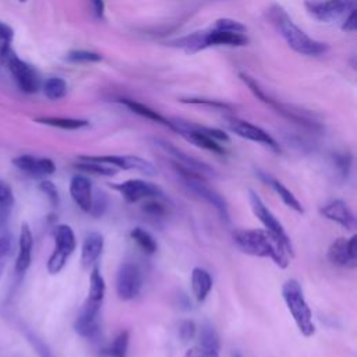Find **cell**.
<instances>
[{"label":"cell","instance_id":"obj_11","mask_svg":"<svg viewBox=\"0 0 357 357\" xmlns=\"http://www.w3.org/2000/svg\"><path fill=\"white\" fill-rule=\"evenodd\" d=\"M4 61L8 66L10 73L13 74L17 85L25 93H35L40 86V79L36 70L21 60L13 50L6 56Z\"/></svg>","mask_w":357,"mask_h":357},{"label":"cell","instance_id":"obj_22","mask_svg":"<svg viewBox=\"0 0 357 357\" xmlns=\"http://www.w3.org/2000/svg\"><path fill=\"white\" fill-rule=\"evenodd\" d=\"M54 251L66 255L67 258L75 251L77 240L73 229L68 225H57L53 229Z\"/></svg>","mask_w":357,"mask_h":357},{"label":"cell","instance_id":"obj_25","mask_svg":"<svg viewBox=\"0 0 357 357\" xmlns=\"http://www.w3.org/2000/svg\"><path fill=\"white\" fill-rule=\"evenodd\" d=\"M191 289L198 303L206 300L212 290V278L209 272L204 268L195 266L191 272Z\"/></svg>","mask_w":357,"mask_h":357},{"label":"cell","instance_id":"obj_42","mask_svg":"<svg viewBox=\"0 0 357 357\" xmlns=\"http://www.w3.org/2000/svg\"><path fill=\"white\" fill-rule=\"evenodd\" d=\"M39 190L47 197V199L50 201V204L53 206H59V202H60V195H59V191L56 188V185L49 181V180H43L39 183Z\"/></svg>","mask_w":357,"mask_h":357},{"label":"cell","instance_id":"obj_12","mask_svg":"<svg viewBox=\"0 0 357 357\" xmlns=\"http://www.w3.org/2000/svg\"><path fill=\"white\" fill-rule=\"evenodd\" d=\"M226 127L231 132H234L236 135H238L244 139L265 145V146L271 148L275 152L280 151L279 144L276 142V139L272 135H269L265 130H262L261 127H258V126H255L250 121H245V120H241V119H237V117H227L226 119Z\"/></svg>","mask_w":357,"mask_h":357},{"label":"cell","instance_id":"obj_49","mask_svg":"<svg viewBox=\"0 0 357 357\" xmlns=\"http://www.w3.org/2000/svg\"><path fill=\"white\" fill-rule=\"evenodd\" d=\"M234 357H241V356H240V354H236V356H234Z\"/></svg>","mask_w":357,"mask_h":357},{"label":"cell","instance_id":"obj_46","mask_svg":"<svg viewBox=\"0 0 357 357\" xmlns=\"http://www.w3.org/2000/svg\"><path fill=\"white\" fill-rule=\"evenodd\" d=\"M342 29L343 31H347V32H354L357 29V18H356V8H353L347 15H346V20L342 25Z\"/></svg>","mask_w":357,"mask_h":357},{"label":"cell","instance_id":"obj_24","mask_svg":"<svg viewBox=\"0 0 357 357\" xmlns=\"http://www.w3.org/2000/svg\"><path fill=\"white\" fill-rule=\"evenodd\" d=\"M259 177L266 183V184H269L271 187H272V190L279 195V198L283 201V204L286 205V206H289L290 209H293V211H296L297 213H303L304 212V208H303V205H301V202L296 198V195L284 185V184H282L279 180H276L275 177H272V176H269L268 173H259Z\"/></svg>","mask_w":357,"mask_h":357},{"label":"cell","instance_id":"obj_6","mask_svg":"<svg viewBox=\"0 0 357 357\" xmlns=\"http://www.w3.org/2000/svg\"><path fill=\"white\" fill-rule=\"evenodd\" d=\"M173 167L176 170V173L178 174V177L181 178V181L184 183V185L194 192L198 198H201L202 201H205L206 204H209L211 206H213L216 209V212L219 213L220 219L225 222H229V208H227V202L226 199L213 188H211L206 181H205V176L190 170L176 162H173Z\"/></svg>","mask_w":357,"mask_h":357},{"label":"cell","instance_id":"obj_16","mask_svg":"<svg viewBox=\"0 0 357 357\" xmlns=\"http://www.w3.org/2000/svg\"><path fill=\"white\" fill-rule=\"evenodd\" d=\"M319 213L347 230H353L356 226V218L347 204L342 199H333L319 208Z\"/></svg>","mask_w":357,"mask_h":357},{"label":"cell","instance_id":"obj_15","mask_svg":"<svg viewBox=\"0 0 357 357\" xmlns=\"http://www.w3.org/2000/svg\"><path fill=\"white\" fill-rule=\"evenodd\" d=\"M357 236L353 234L350 238L339 237L333 240L328 248V259L332 265L354 269L357 266V252H356Z\"/></svg>","mask_w":357,"mask_h":357},{"label":"cell","instance_id":"obj_1","mask_svg":"<svg viewBox=\"0 0 357 357\" xmlns=\"http://www.w3.org/2000/svg\"><path fill=\"white\" fill-rule=\"evenodd\" d=\"M233 241L236 247L252 257L269 258L279 268H287L291 254L287 248L265 229H240L233 233Z\"/></svg>","mask_w":357,"mask_h":357},{"label":"cell","instance_id":"obj_4","mask_svg":"<svg viewBox=\"0 0 357 357\" xmlns=\"http://www.w3.org/2000/svg\"><path fill=\"white\" fill-rule=\"evenodd\" d=\"M169 120H170V130L177 132L183 138H185L188 142L218 155L225 153V149L220 145V142H229L230 139L223 130L198 126L181 119H169Z\"/></svg>","mask_w":357,"mask_h":357},{"label":"cell","instance_id":"obj_14","mask_svg":"<svg viewBox=\"0 0 357 357\" xmlns=\"http://www.w3.org/2000/svg\"><path fill=\"white\" fill-rule=\"evenodd\" d=\"M85 156L88 159L113 166L116 169L135 170L148 176H152L156 173L155 166L149 160L135 155H85Z\"/></svg>","mask_w":357,"mask_h":357},{"label":"cell","instance_id":"obj_23","mask_svg":"<svg viewBox=\"0 0 357 357\" xmlns=\"http://www.w3.org/2000/svg\"><path fill=\"white\" fill-rule=\"evenodd\" d=\"M206 31V40L208 47L209 46H218V45H226V46H244L248 43V38L245 33H237V32H227V31H219L213 26Z\"/></svg>","mask_w":357,"mask_h":357},{"label":"cell","instance_id":"obj_33","mask_svg":"<svg viewBox=\"0 0 357 357\" xmlns=\"http://www.w3.org/2000/svg\"><path fill=\"white\" fill-rule=\"evenodd\" d=\"M130 344V333L127 331H121L116 335L112 343L106 349V354L109 357H127Z\"/></svg>","mask_w":357,"mask_h":357},{"label":"cell","instance_id":"obj_38","mask_svg":"<svg viewBox=\"0 0 357 357\" xmlns=\"http://www.w3.org/2000/svg\"><path fill=\"white\" fill-rule=\"evenodd\" d=\"M13 250V238L7 231L0 233V278L6 268L7 257L11 254Z\"/></svg>","mask_w":357,"mask_h":357},{"label":"cell","instance_id":"obj_36","mask_svg":"<svg viewBox=\"0 0 357 357\" xmlns=\"http://www.w3.org/2000/svg\"><path fill=\"white\" fill-rule=\"evenodd\" d=\"M67 60L71 63H96L102 60V56L89 50H71L67 54Z\"/></svg>","mask_w":357,"mask_h":357},{"label":"cell","instance_id":"obj_32","mask_svg":"<svg viewBox=\"0 0 357 357\" xmlns=\"http://www.w3.org/2000/svg\"><path fill=\"white\" fill-rule=\"evenodd\" d=\"M130 236L131 238L137 243V245L148 255H152L156 252L158 250V243L156 240L153 238V236L144 230L142 227H134L131 231H130Z\"/></svg>","mask_w":357,"mask_h":357},{"label":"cell","instance_id":"obj_47","mask_svg":"<svg viewBox=\"0 0 357 357\" xmlns=\"http://www.w3.org/2000/svg\"><path fill=\"white\" fill-rule=\"evenodd\" d=\"M91 6H92V11L93 15L96 18H103L105 14V1L103 0H89Z\"/></svg>","mask_w":357,"mask_h":357},{"label":"cell","instance_id":"obj_44","mask_svg":"<svg viewBox=\"0 0 357 357\" xmlns=\"http://www.w3.org/2000/svg\"><path fill=\"white\" fill-rule=\"evenodd\" d=\"M197 332V326L192 321H183L178 326V335L184 342L191 340L195 336Z\"/></svg>","mask_w":357,"mask_h":357},{"label":"cell","instance_id":"obj_17","mask_svg":"<svg viewBox=\"0 0 357 357\" xmlns=\"http://www.w3.org/2000/svg\"><path fill=\"white\" fill-rule=\"evenodd\" d=\"M158 145L173 158V162H176L190 170H194L202 176H213L215 174V170L209 165H206L205 162H202L194 156L187 155L185 152L177 149L174 145H172L166 141H158Z\"/></svg>","mask_w":357,"mask_h":357},{"label":"cell","instance_id":"obj_35","mask_svg":"<svg viewBox=\"0 0 357 357\" xmlns=\"http://www.w3.org/2000/svg\"><path fill=\"white\" fill-rule=\"evenodd\" d=\"M14 38V31L10 25L0 21V59L4 60L11 52V42Z\"/></svg>","mask_w":357,"mask_h":357},{"label":"cell","instance_id":"obj_41","mask_svg":"<svg viewBox=\"0 0 357 357\" xmlns=\"http://www.w3.org/2000/svg\"><path fill=\"white\" fill-rule=\"evenodd\" d=\"M67 259H68V258H67L66 255H63V254H60V252H57V251L53 250V252H52V255L49 257L47 264H46L47 272H49L50 275L59 273V272L64 268Z\"/></svg>","mask_w":357,"mask_h":357},{"label":"cell","instance_id":"obj_2","mask_svg":"<svg viewBox=\"0 0 357 357\" xmlns=\"http://www.w3.org/2000/svg\"><path fill=\"white\" fill-rule=\"evenodd\" d=\"M266 18L294 52L304 56H319L328 52L329 46L310 38L304 31H301L282 6L272 4L266 10Z\"/></svg>","mask_w":357,"mask_h":357},{"label":"cell","instance_id":"obj_45","mask_svg":"<svg viewBox=\"0 0 357 357\" xmlns=\"http://www.w3.org/2000/svg\"><path fill=\"white\" fill-rule=\"evenodd\" d=\"M181 102L184 103H192V105H206V106H211V107H218V109H231L230 105L225 103V102H219V100H209V99H194V98H190V99H181Z\"/></svg>","mask_w":357,"mask_h":357},{"label":"cell","instance_id":"obj_27","mask_svg":"<svg viewBox=\"0 0 357 357\" xmlns=\"http://www.w3.org/2000/svg\"><path fill=\"white\" fill-rule=\"evenodd\" d=\"M173 47L181 49L188 54H194L199 50H204L208 47V40H206V31H198L192 32L187 36H183L180 39H174L169 43Z\"/></svg>","mask_w":357,"mask_h":357},{"label":"cell","instance_id":"obj_31","mask_svg":"<svg viewBox=\"0 0 357 357\" xmlns=\"http://www.w3.org/2000/svg\"><path fill=\"white\" fill-rule=\"evenodd\" d=\"M74 166L81 172L92 173V174H98V176H114L117 173L116 167L88 159L85 155H79L78 162Z\"/></svg>","mask_w":357,"mask_h":357},{"label":"cell","instance_id":"obj_7","mask_svg":"<svg viewBox=\"0 0 357 357\" xmlns=\"http://www.w3.org/2000/svg\"><path fill=\"white\" fill-rule=\"evenodd\" d=\"M240 78H241L243 82L251 89V92H252L258 99H261V102H264L265 105H268L269 107H272L278 114H280V116H283V117H286V119H289V120H291V121H294V123H297V124H301V126H304V127L312 128V130H315V128L319 127V124L314 120V117L311 119V117H308L305 113H300L298 110H294L293 107H289V106H286V105H282L279 100L272 99L269 95H266V93L264 92V89H262V88L257 84V81L252 79L251 77H248V75H245V74H240Z\"/></svg>","mask_w":357,"mask_h":357},{"label":"cell","instance_id":"obj_8","mask_svg":"<svg viewBox=\"0 0 357 357\" xmlns=\"http://www.w3.org/2000/svg\"><path fill=\"white\" fill-rule=\"evenodd\" d=\"M248 199H250V205H251L254 215L264 225V229L268 230L271 234H273L276 238H279L280 243L293 255V245H291L290 237L287 236L284 227L278 220V218L271 212V209L264 204V201L259 198V195L255 191H252V190L248 191Z\"/></svg>","mask_w":357,"mask_h":357},{"label":"cell","instance_id":"obj_48","mask_svg":"<svg viewBox=\"0 0 357 357\" xmlns=\"http://www.w3.org/2000/svg\"><path fill=\"white\" fill-rule=\"evenodd\" d=\"M20 1H21V3H25V1H26V0H20Z\"/></svg>","mask_w":357,"mask_h":357},{"label":"cell","instance_id":"obj_19","mask_svg":"<svg viewBox=\"0 0 357 357\" xmlns=\"http://www.w3.org/2000/svg\"><path fill=\"white\" fill-rule=\"evenodd\" d=\"M70 195L75 202V205L81 211L88 213L91 209L92 195H93L91 180L81 173L74 174L70 180Z\"/></svg>","mask_w":357,"mask_h":357},{"label":"cell","instance_id":"obj_3","mask_svg":"<svg viewBox=\"0 0 357 357\" xmlns=\"http://www.w3.org/2000/svg\"><path fill=\"white\" fill-rule=\"evenodd\" d=\"M105 279L100 273V269L96 265H93L89 276V289L86 300L74 322L75 332L85 339H96L99 335L98 314L105 298Z\"/></svg>","mask_w":357,"mask_h":357},{"label":"cell","instance_id":"obj_26","mask_svg":"<svg viewBox=\"0 0 357 357\" xmlns=\"http://www.w3.org/2000/svg\"><path fill=\"white\" fill-rule=\"evenodd\" d=\"M199 357H219L220 340L211 325H204L199 336Z\"/></svg>","mask_w":357,"mask_h":357},{"label":"cell","instance_id":"obj_29","mask_svg":"<svg viewBox=\"0 0 357 357\" xmlns=\"http://www.w3.org/2000/svg\"><path fill=\"white\" fill-rule=\"evenodd\" d=\"M13 205H14L13 190L6 181L0 180V231L1 233L7 227Z\"/></svg>","mask_w":357,"mask_h":357},{"label":"cell","instance_id":"obj_39","mask_svg":"<svg viewBox=\"0 0 357 357\" xmlns=\"http://www.w3.org/2000/svg\"><path fill=\"white\" fill-rule=\"evenodd\" d=\"M215 29L219 31H227V32H237V33H245L247 32V26L243 25L241 22L231 20V18H219L215 21L213 24Z\"/></svg>","mask_w":357,"mask_h":357},{"label":"cell","instance_id":"obj_9","mask_svg":"<svg viewBox=\"0 0 357 357\" xmlns=\"http://www.w3.org/2000/svg\"><path fill=\"white\" fill-rule=\"evenodd\" d=\"M142 289V272L132 262H123L116 275V293L120 300L135 298Z\"/></svg>","mask_w":357,"mask_h":357},{"label":"cell","instance_id":"obj_30","mask_svg":"<svg viewBox=\"0 0 357 357\" xmlns=\"http://www.w3.org/2000/svg\"><path fill=\"white\" fill-rule=\"evenodd\" d=\"M36 123L61 128V130H79L89 126L88 120L82 119H71V117H54V116H46V117H38L35 119Z\"/></svg>","mask_w":357,"mask_h":357},{"label":"cell","instance_id":"obj_21","mask_svg":"<svg viewBox=\"0 0 357 357\" xmlns=\"http://www.w3.org/2000/svg\"><path fill=\"white\" fill-rule=\"evenodd\" d=\"M105 240L98 231H91L85 236L81 247V264L84 268L93 266L103 251Z\"/></svg>","mask_w":357,"mask_h":357},{"label":"cell","instance_id":"obj_18","mask_svg":"<svg viewBox=\"0 0 357 357\" xmlns=\"http://www.w3.org/2000/svg\"><path fill=\"white\" fill-rule=\"evenodd\" d=\"M13 165L26 174L39 177L49 176L56 172V165L49 158H35L32 155H21L13 159Z\"/></svg>","mask_w":357,"mask_h":357},{"label":"cell","instance_id":"obj_10","mask_svg":"<svg viewBox=\"0 0 357 357\" xmlns=\"http://www.w3.org/2000/svg\"><path fill=\"white\" fill-rule=\"evenodd\" d=\"M356 0H305V8L318 21L331 22L347 15Z\"/></svg>","mask_w":357,"mask_h":357},{"label":"cell","instance_id":"obj_40","mask_svg":"<svg viewBox=\"0 0 357 357\" xmlns=\"http://www.w3.org/2000/svg\"><path fill=\"white\" fill-rule=\"evenodd\" d=\"M107 209V197L105 192L102 191H96L92 195V204H91V209L88 213H91L95 218L102 216Z\"/></svg>","mask_w":357,"mask_h":357},{"label":"cell","instance_id":"obj_34","mask_svg":"<svg viewBox=\"0 0 357 357\" xmlns=\"http://www.w3.org/2000/svg\"><path fill=\"white\" fill-rule=\"evenodd\" d=\"M43 93L50 100H59L67 93V84L63 78L52 77L43 84Z\"/></svg>","mask_w":357,"mask_h":357},{"label":"cell","instance_id":"obj_5","mask_svg":"<svg viewBox=\"0 0 357 357\" xmlns=\"http://www.w3.org/2000/svg\"><path fill=\"white\" fill-rule=\"evenodd\" d=\"M282 297L300 333L305 337L312 336L315 333V324L301 284L296 279L286 280L282 286Z\"/></svg>","mask_w":357,"mask_h":357},{"label":"cell","instance_id":"obj_20","mask_svg":"<svg viewBox=\"0 0 357 357\" xmlns=\"http://www.w3.org/2000/svg\"><path fill=\"white\" fill-rule=\"evenodd\" d=\"M32 248H33V236L28 223H22L18 238V255L15 259V272L22 275L28 271L32 261Z\"/></svg>","mask_w":357,"mask_h":357},{"label":"cell","instance_id":"obj_13","mask_svg":"<svg viewBox=\"0 0 357 357\" xmlns=\"http://www.w3.org/2000/svg\"><path fill=\"white\" fill-rule=\"evenodd\" d=\"M113 190H116L127 202H138L149 198H162V190L149 181L141 178H130L121 183H113Z\"/></svg>","mask_w":357,"mask_h":357},{"label":"cell","instance_id":"obj_37","mask_svg":"<svg viewBox=\"0 0 357 357\" xmlns=\"http://www.w3.org/2000/svg\"><path fill=\"white\" fill-rule=\"evenodd\" d=\"M142 212L152 218H163L167 213V208L159 198H149L142 205Z\"/></svg>","mask_w":357,"mask_h":357},{"label":"cell","instance_id":"obj_28","mask_svg":"<svg viewBox=\"0 0 357 357\" xmlns=\"http://www.w3.org/2000/svg\"><path fill=\"white\" fill-rule=\"evenodd\" d=\"M119 102L121 105H124L127 109H130L132 113L141 116V117H145L151 121H155V123H159L167 128H170V120L167 117H163L162 114H159L156 110L151 109L149 106L141 103V102H137L134 99H128V98H121L119 99Z\"/></svg>","mask_w":357,"mask_h":357},{"label":"cell","instance_id":"obj_43","mask_svg":"<svg viewBox=\"0 0 357 357\" xmlns=\"http://www.w3.org/2000/svg\"><path fill=\"white\" fill-rule=\"evenodd\" d=\"M335 165H336L337 170L340 172V174L343 177H346L350 172V167H351V155L350 153H337V155H335Z\"/></svg>","mask_w":357,"mask_h":357}]
</instances>
